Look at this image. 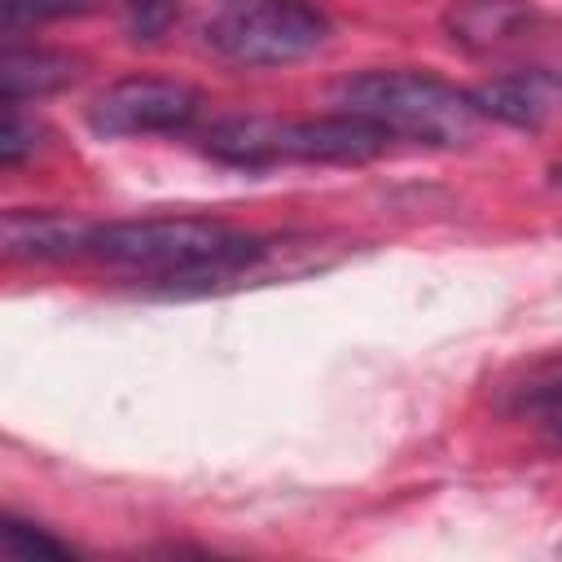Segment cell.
Instances as JSON below:
<instances>
[{
    "instance_id": "cell-3",
    "label": "cell",
    "mask_w": 562,
    "mask_h": 562,
    "mask_svg": "<svg viewBox=\"0 0 562 562\" xmlns=\"http://www.w3.org/2000/svg\"><path fill=\"white\" fill-rule=\"evenodd\" d=\"M202 149L215 162L263 171L277 162H369L386 149V136L356 114H321V119H263L237 114L215 123L202 136Z\"/></svg>"
},
{
    "instance_id": "cell-5",
    "label": "cell",
    "mask_w": 562,
    "mask_h": 562,
    "mask_svg": "<svg viewBox=\"0 0 562 562\" xmlns=\"http://www.w3.org/2000/svg\"><path fill=\"white\" fill-rule=\"evenodd\" d=\"M202 114V92L180 79L132 75L101 88L88 105V127L105 140L119 136H176Z\"/></svg>"
},
{
    "instance_id": "cell-2",
    "label": "cell",
    "mask_w": 562,
    "mask_h": 562,
    "mask_svg": "<svg viewBox=\"0 0 562 562\" xmlns=\"http://www.w3.org/2000/svg\"><path fill=\"white\" fill-rule=\"evenodd\" d=\"M334 105L373 123L386 140H417L430 149H457L474 136L479 110L470 92L422 70H360L334 83Z\"/></svg>"
},
{
    "instance_id": "cell-6",
    "label": "cell",
    "mask_w": 562,
    "mask_h": 562,
    "mask_svg": "<svg viewBox=\"0 0 562 562\" xmlns=\"http://www.w3.org/2000/svg\"><path fill=\"white\" fill-rule=\"evenodd\" d=\"M479 119H496L518 132H544L562 119V75L553 70H514L470 92Z\"/></svg>"
},
{
    "instance_id": "cell-11",
    "label": "cell",
    "mask_w": 562,
    "mask_h": 562,
    "mask_svg": "<svg viewBox=\"0 0 562 562\" xmlns=\"http://www.w3.org/2000/svg\"><path fill=\"white\" fill-rule=\"evenodd\" d=\"M123 4V31L140 44H154L167 35V26L180 18V0H119Z\"/></svg>"
},
{
    "instance_id": "cell-12",
    "label": "cell",
    "mask_w": 562,
    "mask_h": 562,
    "mask_svg": "<svg viewBox=\"0 0 562 562\" xmlns=\"http://www.w3.org/2000/svg\"><path fill=\"white\" fill-rule=\"evenodd\" d=\"M0 549L9 558H66L70 553L57 536H48L35 522H22L13 514H4V522H0Z\"/></svg>"
},
{
    "instance_id": "cell-1",
    "label": "cell",
    "mask_w": 562,
    "mask_h": 562,
    "mask_svg": "<svg viewBox=\"0 0 562 562\" xmlns=\"http://www.w3.org/2000/svg\"><path fill=\"white\" fill-rule=\"evenodd\" d=\"M263 255L268 246L255 233L202 215L114 220V224H92L88 233V259L149 272L189 290H211L215 281H233L250 272Z\"/></svg>"
},
{
    "instance_id": "cell-4",
    "label": "cell",
    "mask_w": 562,
    "mask_h": 562,
    "mask_svg": "<svg viewBox=\"0 0 562 562\" xmlns=\"http://www.w3.org/2000/svg\"><path fill=\"white\" fill-rule=\"evenodd\" d=\"M202 40L237 66H290L325 48L329 18L307 0H220Z\"/></svg>"
},
{
    "instance_id": "cell-8",
    "label": "cell",
    "mask_w": 562,
    "mask_h": 562,
    "mask_svg": "<svg viewBox=\"0 0 562 562\" xmlns=\"http://www.w3.org/2000/svg\"><path fill=\"white\" fill-rule=\"evenodd\" d=\"M92 224L70 220L61 211H4L0 246L13 263H48V259H75L88 255Z\"/></svg>"
},
{
    "instance_id": "cell-10",
    "label": "cell",
    "mask_w": 562,
    "mask_h": 562,
    "mask_svg": "<svg viewBox=\"0 0 562 562\" xmlns=\"http://www.w3.org/2000/svg\"><path fill=\"white\" fill-rule=\"evenodd\" d=\"M110 0H0V26H40V22H61V18H83L105 9Z\"/></svg>"
},
{
    "instance_id": "cell-15",
    "label": "cell",
    "mask_w": 562,
    "mask_h": 562,
    "mask_svg": "<svg viewBox=\"0 0 562 562\" xmlns=\"http://www.w3.org/2000/svg\"><path fill=\"white\" fill-rule=\"evenodd\" d=\"M553 180H558V184H562V167H553Z\"/></svg>"
},
{
    "instance_id": "cell-7",
    "label": "cell",
    "mask_w": 562,
    "mask_h": 562,
    "mask_svg": "<svg viewBox=\"0 0 562 562\" xmlns=\"http://www.w3.org/2000/svg\"><path fill=\"white\" fill-rule=\"evenodd\" d=\"M443 31L457 48L474 57H492L518 48L536 31V9L527 0H457L443 13Z\"/></svg>"
},
{
    "instance_id": "cell-9",
    "label": "cell",
    "mask_w": 562,
    "mask_h": 562,
    "mask_svg": "<svg viewBox=\"0 0 562 562\" xmlns=\"http://www.w3.org/2000/svg\"><path fill=\"white\" fill-rule=\"evenodd\" d=\"M79 79V57L57 48H4L0 53V97L4 101H40Z\"/></svg>"
},
{
    "instance_id": "cell-13",
    "label": "cell",
    "mask_w": 562,
    "mask_h": 562,
    "mask_svg": "<svg viewBox=\"0 0 562 562\" xmlns=\"http://www.w3.org/2000/svg\"><path fill=\"white\" fill-rule=\"evenodd\" d=\"M40 136H44V127H40L31 114H22V105H18V101H4L0 162H4V167H18L26 154H35V149H40Z\"/></svg>"
},
{
    "instance_id": "cell-14",
    "label": "cell",
    "mask_w": 562,
    "mask_h": 562,
    "mask_svg": "<svg viewBox=\"0 0 562 562\" xmlns=\"http://www.w3.org/2000/svg\"><path fill=\"white\" fill-rule=\"evenodd\" d=\"M527 408L544 422V430H549V435H558V439H562V373H558V378H549L544 386H536V391L527 395Z\"/></svg>"
}]
</instances>
